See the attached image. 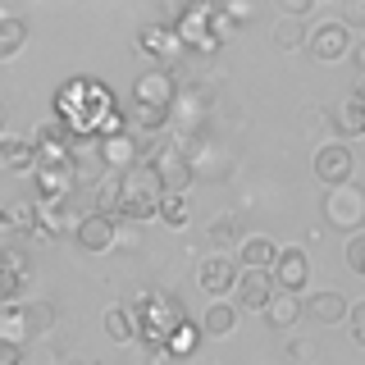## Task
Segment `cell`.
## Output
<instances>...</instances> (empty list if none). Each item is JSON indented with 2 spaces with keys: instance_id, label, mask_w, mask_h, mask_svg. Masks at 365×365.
<instances>
[{
  "instance_id": "f546056e",
  "label": "cell",
  "mask_w": 365,
  "mask_h": 365,
  "mask_svg": "<svg viewBox=\"0 0 365 365\" xmlns=\"http://www.w3.org/2000/svg\"><path fill=\"white\" fill-rule=\"evenodd\" d=\"M201 324H192V319H182V324L169 334V342H165V356H192V351L201 347Z\"/></svg>"
},
{
  "instance_id": "ab89813d",
  "label": "cell",
  "mask_w": 365,
  "mask_h": 365,
  "mask_svg": "<svg viewBox=\"0 0 365 365\" xmlns=\"http://www.w3.org/2000/svg\"><path fill=\"white\" fill-rule=\"evenodd\" d=\"M9 233H14V228H9V215L0 210V247H5V237H9Z\"/></svg>"
},
{
  "instance_id": "d590c367",
  "label": "cell",
  "mask_w": 365,
  "mask_h": 365,
  "mask_svg": "<svg viewBox=\"0 0 365 365\" xmlns=\"http://www.w3.org/2000/svg\"><path fill=\"white\" fill-rule=\"evenodd\" d=\"M288 356H292L297 365H306V361H315V356H319V347H315V342H311V338H292V347H288Z\"/></svg>"
},
{
  "instance_id": "8992f818",
  "label": "cell",
  "mask_w": 365,
  "mask_h": 365,
  "mask_svg": "<svg viewBox=\"0 0 365 365\" xmlns=\"http://www.w3.org/2000/svg\"><path fill=\"white\" fill-rule=\"evenodd\" d=\"M319 215H324V224L338 228V233H365V187H356V182L329 187L324 197H319Z\"/></svg>"
},
{
  "instance_id": "d6986e66",
  "label": "cell",
  "mask_w": 365,
  "mask_h": 365,
  "mask_svg": "<svg viewBox=\"0 0 365 365\" xmlns=\"http://www.w3.org/2000/svg\"><path fill=\"white\" fill-rule=\"evenodd\" d=\"M137 51H142V55H155V60H169V55L182 51V41H178L174 28H165V23H151V28H142V37H137Z\"/></svg>"
},
{
  "instance_id": "cb8c5ba5",
  "label": "cell",
  "mask_w": 365,
  "mask_h": 365,
  "mask_svg": "<svg viewBox=\"0 0 365 365\" xmlns=\"http://www.w3.org/2000/svg\"><path fill=\"white\" fill-rule=\"evenodd\" d=\"M334 128H338V142H351V137H365V106L356 96H347L342 106L334 110Z\"/></svg>"
},
{
  "instance_id": "836d02e7",
  "label": "cell",
  "mask_w": 365,
  "mask_h": 365,
  "mask_svg": "<svg viewBox=\"0 0 365 365\" xmlns=\"http://www.w3.org/2000/svg\"><path fill=\"white\" fill-rule=\"evenodd\" d=\"M347 324H351V342H356V347H365V297H361V302H351Z\"/></svg>"
},
{
  "instance_id": "484cf974",
  "label": "cell",
  "mask_w": 365,
  "mask_h": 365,
  "mask_svg": "<svg viewBox=\"0 0 365 365\" xmlns=\"http://www.w3.org/2000/svg\"><path fill=\"white\" fill-rule=\"evenodd\" d=\"M68 201L73 197H64V201H41V237H60V233H73V215H68Z\"/></svg>"
},
{
  "instance_id": "60d3db41",
  "label": "cell",
  "mask_w": 365,
  "mask_h": 365,
  "mask_svg": "<svg viewBox=\"0 0 365 365\" xmlns=\"http://www.w3.org/2000/svg\"><path fill=\"white\" fill-rule=\"evenodd\" d=\"M351 96H356L361 106H365V73H356V87H351Z\"/></svg>"
},
{
  "instance_id": "7c38bea8",
  "label": "cell",
  "mask_w": 365,
  "mask_h": 365,
  "mask_svg": "<svg viewBox=\"0 0 365 365\" xmlns=\"http://www.w3.org/2000/svg\"><path fill=\"white\" fill-rule=\"evenodd\" d=\"M274 288L279 292H292L302 297L306 283H311V256H306L302 247H279V260H274Z\"/></svg>"
},
{
  "instance_id": "30bf717a",
  "label": "cell",
  "mask_w": 365,
  "mask_h": 365,
  "mask_svg": "<svg viewBox=\"0 0 365 365\" xmlns=\"http://www.w3.org/2000/svg\"><path fill=\"white\" fill-rule=\"evenodd\" d=\"M237 279H242V265L233 256H205L197 265L201 292H210L215 302H228V292H237Z\"/></svg>"
},
{
  "instance_id": "4316f807",
  "label": "cell",
  "mask_w": 365,
  "mask_h": 365,
  "mask_svg": "<svg viewBox=\"0 0 365 365\" xmlns=\"http://www.w3.org/2000/svg\"><path fill=\"white\" fill-rule=\"evenodd\" d=\"M205 237L215 242V256H228V251L242 247V224H237L233 215H220V220L205 228Z\"/></svg>"
},
{
  "instance_id": "ac0fdd59",
  "label": "cell",
  "mask_w": 365,
  "mask_h": 365,
  "mask_svg": "<svg viewBox=\"0 0 365 365\" xmlns=\"http://www.w3.org/2000/svg\"><path fill=\"white\" fill-rule=\"evenodd\" d=\"M274 260H279V242L265 233H256V237H242V247H237V265L242 269H274Z\"/></svg>"
},
{
  "instance_id": "f1b7e54d",
  "label": "cell",
  "mask_w": 365,
  "mask_h": 365,
  "mask_svg": "<svg viewBox=\"0 0 365 365\" xmlns=\"http://www.w3.org/2000/svg\"><path fill=\"white\" fill-rule=\"evenodd\" d=\"M306 41H311V32L302 28V19H274V46L279 51H306Z\"/></svg>"
},
{
  "instance_id": "ffe728a7",
  "label": "cell",
  "mask_w": 365,
  "mask_h": 365,
  "mask_svg": "<svg viewBox=\"0 0 365 365\" xmlns=\"http://www.w3.org/2000/svg\"><path fill=\"white\" fill-rule=\"evenodd\" d=\"M101 324H106L110 342H137V338H142V334H137V315H133V306H128V302H114V306H106Z\"/></svg>"
},
{
  "instance_id": "83f0119b",
  "label": "cell",
  "mask_w": 365,
  "mask_h": 365,
  "mask_svg": "<svg viewBox=\"0 0 365 365\" xmlns=\"http://www.w3.org/2000/svg\"><path fill=\"white\" fill-rule=\"evenodd\" d=\"M23 324H28V338H46L55 329V302H46V297L23 302Z\"/></svg>"
},
{
  "instance_id": "7a4b0ae2",
  "label": "cell",
  "mask_w": 365,
  "mask_h": 365,
  "mask_svg": "<svg viewBox=\"0 0 365 365\" xmlns=\"http://www.w3.org/2000/svg\"><path fill=\"white\" fill-rule=\"evenodd\" d=\"M160 205H165V182H160V169L155 165H137L128 174H119V201H114V220H133V224H146V220H160Z\"/></svg>"
},
{
  "instance_id": "6da1fadb",
  "label": "cell",
  "mask_w": 365,
  "mask_h": 365,
  "mask_svg": "<svg viewBox=\"0 0 365 365\" xmlns=\"http://www.w3.org/2000/svg\"><path fill=\"white\" fill-rule=\"evenodd\" d=\"M55 123H64L73 137H110L123 133V114L110 87L91 83V78H73L55 91Z\"/></svg>"
},
{
  "instance_id": "4fadbf2b",
  "label": "cell",
  "mask_w": 365,
  "mask_h": 365,
  "mask_svg": "<svg viewBox=\"0 0 365 365\" xmlns=\"http://www.w3.org/2000/svg\"><path fill=\"white\" fill-rule=\"evenodd\" d=\"M274 297H279V288H274V274H265V269H242L237 292H233V306H237V311H251V315H265Z\"/></svg>"
},
{
  "instance_id": "4dcf8cb0",
  "label": "cell",
  "mask_w": 365,
  "mask_h": 365,
  "mask_svg": "<svg viewBox=\"0 0 365 365\" xmlns=\"http://www.w3.org/2000/svg\"><path fill=\"white\" fill-rule=\"evenodd\" d=\"M5 215H9V228L14 233H41V205H32V201H14V205H5Z\"/></svg>"
},
{
  "instance_id": "8fae6325",
  "label": "cell",
  "mask_w": 365,
  "mask_h": 365,
  "mask_svg": "<svg viewBox=\"0 0 365 365\" xmlns=\"http://www.w3.org/2000/svg\"><path fill=\"white\" fill-rule=\"evenodd\" d=\"M32 283V265H28V251L23 247H0V302L14 306Z\"/></svg>"
},
{
  "instance_id": "f35d334b",
  "label": "cell",
  "mask_w": 365,
  "mask_h": 365,
  "mask_svg": "<svg viewBox=\"0 0 365 365\" xmlns=\"http://www.w3.org/2000/svg\"><path fill=\"white\" fill-rule=\"evenodd\" d=\"M351 55H356V68H361V73H365V37H361L356 46H351Z\"/></svg>"
},
{
  "instance_id": "44dd1931",
  "label": "cell",
  "mask_w": 365,
  "mask_h": 365,
  "mask_svg": "<svg viewBox=\"0 0 365 365\" xmlns=\"http://www.w3.org/2000/svg\"><path fill=\"white\" fill-rule=\"evenodd\" d=\"M28 19L23 14H9V9H0V60H14V55L28 46Z\"/></svg>"
},
{
  "instance_id": "7bdbcfd3",
  "label": "cell",
  "mask_w": 365,
  "mask_h": 365,
  "mask_svg": "<svg viewBox=\"0 0 365 365\" xmlns=\"http://www.w3.org/2000/svg\"><path fill=\"white\" fill-rule=\"evenodd\" d=\"M0 169H5V151H0Z\"/></svg>"
},
{
  "instance_id": "e0dca14e",
  "label": "cell",
  "mask_w": 365,
  "mask_h": 365,
  "mask_svg": "<svg viewBox=\"0 0 365 365\" xmlns=\"http://www.w3.org/2000/svg\"><path fill=\"white\" fill-rule=\"evenodd\" d=\"M347 311H351V302L338 288H324V292H311V297H306V315H311L315 324H324V329L329 324H342Z\"/></svg>"
},
{
  "instance_id": "52a82bcc",
  "label": "cell",
  "mask_w": 365,
  "mask_h": 365,
  "mask_svg": "<svg viewBox=\"0 0 365 365\" xmlns=\"http://www.w3.org/2000/svg\"><path fill=\"white\" fill-rule=\"evenodd\" d=\"M311 169H315V178L324 182V192H329V187H342V182H351L356 155H351L347 142H338V137H334V142H319V146H315Z\"/></svg>"
},
{
  "instance_id": "b9f144b4",
  "label": "cell",
  "mask_w": 365,
  "mask_h": 365,
  "mask_svg": "<svg viewBox=\"0 0 365 365\" xmlns=\"http://www.w3.org/2000/svg\"><path fill=\"white\" fill-rule=\"evenodd\" d=\"M5 114H9V110H5V101H0V128H5Z\"/></svg>"
},
{
  "instance_id": "9c48e42d",
  "label": "cell",
  "mask_w": 365,
  "mask_h": 365,
  "mask_svg": "<svg viewBox=\"0 0 365 365\" xmlns=\"http://www.w3.org/2000/svg\"><path fill=\"white\" fill-rule=\"evenodd\" d=\"M32 178H37L41 201H64V197H73V192H78V169L68 165V155H60V160H37Z\"/></svg>"
},
{
  "instance_id": "5bb4252c",
  "label": "cell",
  "mask_w": 365,
  "mask_h": 365,
  "mask_svg": "<svg viewBox=\"0 0 365 365\" xmlns=\"http://www.w3.org/2000/svg\"><path fill=\"white\" fill-rule=\"evenodd\" d=\"M73 242L83 251H91V256H101V251H110L119 242V220H114V215H101V210H87L73 228Z\"/></svg>"
},
{
  "instance_id": "603a6c76",
  "label": "cell",
  "mask_w": 365,
  "mask_h": 365,
  "mask_svg": "<svg viewBox=\"0 0 365 365\" xmlns=\"http://www.w3.org/2000/svg\"><path fill=\"white\" fill-rule=\"evenodd\" d=\"M0 151H5L9 174H32V169H37V146H32L28 137H0Z\"/></svg>"
},
{
  "instance_id": "3957f363",
  "label": "cell",
  "mask_w": 365,
  "mask_h": 365,
  "mask_svg": "<svg viewBox=\"0 0 365 365\" xmlns=\"http://www.w3.org/2000/svg\"><path fill=\"white\" fill-rule=\"evenodd\" d=\"M133 315H137V334H142V342H146V351H151V356H165L169 334H174L182 319H187V311H182L169 292H142L133 302Z\"/></svg>"
},
{
  "instance_id": "d4e9b609",
  "label": "cell",
  "mask_w": 365,
  "mask_h": 365,
  "mask_svg": "<svg viewBox=\"0 0 365 365\" xmlns=\"http://www.w3.org/2000/svg\"><path fill=\"white\" fill-rule=\"evenodd\" d=\"M306 315V302L302 297H292V292H279L269 302V311H265V319H269V329H297V319Z\"/></svg>"
},
{
  "instance_id": "ba28073f",
  "label": "cell",
  "mask_w": 365,
  "mask_h": 365,
  "mask_svg": "<svg viewBox=\"0 0 365 365\" xmlns=\"http://www.w3.org/2000/svg\"><path fill=\"white\" fill-rule=\"evenodd\" d=\"M351 28L342 19H324L319 28H311V41H306V51H311V60L319 64H338L342 55H351Z\"/></svg>"
},
{
  "instance_id": "9a60e30c",
  "label": "cell",
  "mask_w": 365,
  "mask_h": 365,
  "mask_svg": "<svg viewBox=\"0 0 365 365\" xmlns=\"http://www.w3.org/2000/svg\"><path fill=\"white\" fill-rule=\"evenodd\" d=\"M101 160H106V169H114V174H128V169L142 165V137H133L128 128L101 137Z\"/></svg>"
},
{
  "instance_id": "7402d4cb",
  "label": "cell",
  "mask_w": 365,
  "mask_h": 365,
  "mask_svg": "<svg viewBox=\"0 0 365 365\" xmlns=\"http://www.w3.org/2000/svg\"><path fill=\"white\" fill-rule=\"evenodd\" d=\"M237 315H242V311H237L233 302H210L205 315H201V334L205 338H228L237 329Z\"/></svg>"
},
{
  "instance_id": "e575fe53",
  "label": "cell",
  "mask_w": 365,
  "mask_h": 365,
  "mask_svg": "<svg viewBox=\"0 0 365 365\" xmlns=\"http://www.w3.org/2000/svg\"><path fill=\"white\" fill-rule=\"evenodd\" d=\"M342 23L351 32H365V0H342Z\"/></svg>"
},
{
  "instance_id": "277c9868",
  "label": "cell",
  "mask_w": 365,
  "mask_h": 365,
  "mask_svg": "<svg viewBox=\"0 0 365 365\" xmlns=\"http://www.w3.org/2000/svg\"><path fill=\"white\" fill-rule=\"evenodd\" d=\"M174 32L182 41V51H215L220 41H228V14L224 5H187L174 19Z\"/></svg>"
},
{
  "instance_id": "8d00e7d4",
  "label": "cell",
  "mask_w": 365,
  "mask_h": 365,
  "mask_svg": "<svg viewBox=\"0 0 365 365\" xmlns=\"http://www.w3.org/2000/svg\"><path fill=\"white\" fill-rule=\"evenodd\" d=\"M315 9V0H279V14L283 19H306Z\"/></svg>"
},
{
  "instance_id": "5b68a950",
  "label": "cell",
  "mask_w": 365,
  "mask_h": 365,
  "mask_svg": "<svg viewBox=\"0 0 365 365\" xmlns=\"http://www.w3.org/2000/svg\"><path fill=\"white\" fill-rule=\"evenodd\" d=\"M178 106V78L165 64L133 78V114H174Z\"/></svg>"
},
{
  "instance_id": "74e56055",
  "label": "cell",
  "mask_w": 365,
  "mask_h": 365,
  "mask_svg": "<svg viewBox=\"0 0 365 365\" xmlns=\"http://www.w3.org/2000/svg\"><path fill=\"white\" fill-rule=\"evenodd\" d=\"M0 365H23V342L0 338Z\"/></svg>"
},
{
  "instance_id": "2e32d148",
  "label": "cell",
  "mask_w": 365,
  "mask_h": 365,
  "mask_svg": "<svg viewBox=\"0 0 365 365\" xmlns=\"http://www.w3.org/2000/svg\"><path fill=\"white\" fill-rule=\"evenodd\" d=\"M155 169H160V182H165L169 197H182V192L192 187V165L182 160L178 146H165V151L155 155Z\"/></svg>"
},
{
  "instance_id": "d6a6232c",
  "label": "cell",
  "mask_w": 365,
  "mask_h": 365,
  "mask_svg": "<svg viewBox=\"0 0 365 365\" xmlns=\"http://www.w3.org/2000/svg\"><path fill=\"white\" fill-rule=\"evenodd\" d=\"M342 256H347V269L365 279V233H351V237H347V251H342Z\"/></svg>"
},
{
  "instance_id": "1f68e13d",
  "label": "cell",
  "mask_w": 365,
  "mask_h": 365,
  "mask_svg": "<svg viewBox=\"0 0 365 365\" xmlns=\"http://www.w3.org/2000/svg\"><path fill=\"white\" fill-rule=\"evenodd\" d=\"M160 220H165L169 228H187V205H182V197H169V192H165V205H160Z\"/></svg>"
}]
</instances>
